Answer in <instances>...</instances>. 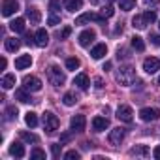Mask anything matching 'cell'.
Masks as SVG:
<instances>
[{
  "mask_svg": "<svg viewBox=\"0 0 160 160\" xmlns=\"http://www.w3.org/2000/svg\"><path fill=\"white\" fill-rule=\"evenodd\" d=\"M10 154L15 156V158H23V156H25V147H23V143H21V141H13V143L10 145Z\"/></svg>",
  "mask_w": 160,
  "mask_h": 160,
  "instance_id": "obj_17",
  "label": "cell"
},
{
  "mask_svg": "<svg viewBox=\"0 0 160 160\" xmlns=\"http://www.w3.org/2000/svg\"><path fill=\"white\" fill-rule=\"evenodd\" d=\"M6 119H8V121H13V119H17V108H15V106H10V108H6Z\"/></svg>",
  "mask_w": 160,
  "mask_h": 160,
  "instance_id": "obj_34",
  "label": "cell"
},
{
  "mask_svg": "<svg viewBox=\"0 0 160 160\" xmlns=\"http://www.w3.org/2000/svg\"><path fill=\"white\" fill-rule=\"evenodd\" d=\"M102 70H106V72H108V70H111V62H109V60H108V62H106V64H104V68H102Z\"/></svg>",
  "mask_w": 160,
  "mask_h": 160,
  "instance_id": "obj_47",
  "label": "cell"
},
{
  "mask_svg": "<svg viewBox=\"0 0 160 160\" xmlns=\"http://www.w3.org/2000/svg\"><path fill=\"white\" fill-rule=\"evenodd\" d=\"M91 4H94V6H96V4H100V0H91Z\"/></svg>",
  "mask_w": 160,
  "mask_h": 160,
  "instance_id": "obj_50",
  "label": "cell"
},
{
  "mask_svg": "<svg viewBox=\"0 0 160 160\" xmlns=\"http://www.w3.org/2000/svg\"><path fill=\"white\" fill-rule=\"evenodd\" d=\"M68 139H70V134H64V136L60 138V141H68Z\"/></svg>",
  "mask_w": 160,
  "mask_h": 160,
  "instance_id": "obj_49",
  "label": "cell"
},
{
  "mask_svg": "<svg viewBox=\"0 0 160 160\" xmlns=\"http://www.w3.org/2000/svg\"><path fill=\"white\" fill-rule=\"evenodd\" d=\"M119 121H122V122H132V119H134V113H132V108L130 106H119L117 108V115H115Z\"/></svg>",
  "mask_w": 160,
  "mask_h": 160,
  "instance_id": "obj_7",
  "label": "cell"
},
{
  "mask_svg": "<svg viewBox=\"0 0 160 160\" xmlns=\"http://www.w3.org/2000/svg\"><path fill=\"white\" fill-rule=\"evenodd\" d=\"M139 119L145 121V122L158 121V119H160V109H156V108H143V109L139 111Z\"/></svg>",
  "mask_w": 160,
  "mask_h": 160,
  "instance_id": "obj_4",
  "label": "cell"
},
{
  "mask_svg": "<svg viewBox=\"0 0 160 160\" xmlns=\"http://www.w3.org/2000/svg\"><path fill=\"white\" fill-rule=\"evenodd\" d=\"M85 124H87L85 115H73L70 119V130L72 132H83L85 130Z\"/></svg>",
  "mask_w": 160,
  "mask_h": 160,
  "instance_id": "obj_6",
  "label": "cell"
},
{
  "mask_svg": "<svg viewBox=\"0 0 160 160\" xmlns=\"http://www.w3.org/2000/svg\"><path fill=\"white\" fill-rule=\"evenodd\" d=\"M23 87L27 91H30V92H38V91H42V81L36 75H27L23 79Z\"/></svg>",
  "mask_w": 160,
  "mask_h": 160,
  "instance_id": "obj_5",
  "label": "cell"
},
{
  "mask_svg": "<svg viewBox=\"0 0 160 160\" xmlns=\"http://www.w3.org/2000/svg\"><path fill=\"white\" fill-rule=\"evenodd\" d=\"M51 152H53V156L57 158V156L60 154V145H51Z\"/></svg>",
  "mask_w": 160,
  "mask_h": 160,
  "instance_id": "obj_42",
  "label": "cell"
},
{
  "mask_svg": "<svg viewBox=\"0 0 160 160\" xmlns=\"http://www.w3.org/2000/svg\"><path fill=\"white\" fill-rule=\"evenodd\" d=\"M143 70L147 72V73H156L158 70H160V60L158 58H154V57H147L145 60H143Z\"/></svg>",
  "mask_w": 160,
  "mask_h": 160,
  "instance_id": "obj_9",
  "label": "cell"
},
{
  "mask_svg": "<svg viewBox=\"0 0 160 160\" xmlns=\"http://www.w3.org/2000/svg\"><path fill=\"white\" fill-rule=\"evenodd\" d=\"M19 10V2L17 0H2V15L10 17Z\"/></svg>",
  "mask_w": 160,
  "mask_h": 160,
  "instance_id": "obj_8",
  "label": "cell"
},
{
  "mask_svg": "<svg viewBox=\"0 0 160 160\" xmlns=\"http://www.w3.org/2000/svg\"><path fill=\"white\" fill-rule=\"evenodd\" d=\"M19 47H21V42H19V40H15V38H6V51L15 53Z\"/></svg>",
  "mask_w": 160,
  "mask_h": 160,
  "instance_id": "obj_25",
  "label": "cell"
},
{
  "mask_svg": "<svg viewBox=\"0 0 160 160\" xmlns=\"http://www.w3.org/2000/svg\"><path fill=\"white\" fill-rule=\"evenodd\" d=\"M130 154H134V156H149L151 151H149L147 145H136V147L130 151Z\"/></svg>",
  "mask_w": 160,
  "mask_h": 160,
  "instance_id": "obj_24",
  "label": "cell"
},
{
  "mask_svg": "<svg viewBox=\"0 0 160 160\" xmlns=\"http://www.w3.org/2000/svg\"><path fill=\"white\" fill-rule=\"evenodd\" d=\"M70 34H72V28H70V27H64V28H62V32H60V40H66Z\"/></svg>",
  "mask_w": 160,
  "mask_h": 160,
  "instance_id": "obj_40",
  "label": "cell"
},
{
  "mask_svg": "<svg viewBox=\"0 0 160 160\" xmlns=\"http://www.w3.org/2000/svg\"><path fill=\"white\" fill-rule=\"evenodd\" d=\"M34 43H36L38 47H45V45L49 43V34H47L43 28H40V30L34 34Z\"/></svg>",
  "mask_w": 160,
  "mask_h": 160,
  "instance_id": "obj_14",
  "label": "cell"
},
{
  "mask_svg": "<svg viewBox=\"0 0 160 160\" xmlns=\"http://www.w3.org/2000/svg\"><path fill=\"white\" fill-rule=\"evenodd\" d=\"M28 92H30V91H27V89L23 87V89H19V91H15V98H17L19 102H23V104H27V102H30V100H32Z\"/></svg>",
  "mask_w": 160,
  "mask_h": 160,
  "instance_id": "obj_26",
  "label": "cell"
},
{
  "mask_svg": "<svg viewBox=\"0 0 160 160\" xmlns=\"http://www.w3.org/2000/svg\"><path fill=\"white\" fill-rule=\"evenodd\" d=\"M25 122H27L30 128H36V126H38V117H36V113L28 111V113L25 115Z\"/></svg>",
  "mask_w": 160,
  "mask_h": 160,
  "instance_id": "obj_28",
  "label": "cell"
},
{
  "mask_svg": "<svg viewBox=\"0 0 160 160\" xmlns=\"http://www.w3.org/2000/svg\"><path fill=\"white\" fill-rule=\"evenodd\" d=\"M10 28H12L13 32H25V19H23V17L13 19V21L10 23Z\"/></svg>",
  "mask_w": 160,
  "mask_h": 160,
  "instance_id": "obj_23",
  "label": "cell"
},
{
  "mask_svg": "<svg viewBox=\"0 0 160 160\" xmlns=\"http://www.w3.org/2000/svg\"><path fill=\"white\" fill-rule=\"evenodd\" d=\"M106 53H108V45H106V43H98V45H94V47H92V51H91V55H92V58H94V60H98V58L106 57Z\"/></svg>",
  "mask_w": 160,
  "mask_h": 160,
  "instance_id": "obj_18",
  "label": "cell"
},
{
  "mask_svg": "<svg viewBox=\"0 0 160 160\" xmlns=\"http://www.w3.org/2000/svg\"><path fill=\"white\" fill-rule=\"evenodd\" d=\"M73 85L77 87V89H81V91H87L89 89V75L87 73H77L75 77H73Z\"/></svg>",
  "mask_w": 160,
  "mask_h": 160,
  "instance_id": "obj_13",
  "label": "cell"
},
{
  "mask_svg": "<svg viewBox=\"0 0 160 160\" xmlns=\"http://www.w3.org/2000/svg\"><path fill=\"white\" fill-rule=\"evenodd\" d=\"M32 64V57L30 55H21L19 58H15V68L17 70H25Z\"/></svg>",
  "mask_w": 160,
  "mask_h": 160,
  "instance_id": "obj_19",
  "label": "cell"
},
{
  "mask_svg": "<svg viewBox=\"0 0 160 160\" xmlns=\"http://www.w3.org/2000/svg\"><path fill=\"white\" fill-rule=\"evenodd\" d=\"M49 10L55 13V12H58L60 10V0H49Z\"/></svg>",
  "mask_w": 160,
  "mask_h": 160,
  "instance_id": "obj_36",
  "label": "cell"
},
{
  "mask_svg": "<svg viewBox=\"0 0 160 160\" xmlns=\"http://www.w3.org/2000/svg\"><path fill=\"white\" fill-rule=\"evenodd\" d=\"M27 17H28V21H30L32 25H38V23L42 21V13H40V10L34 8V6H28V10H27Z\"/></svg>",
  "mask_w": 160,
  "mask_h": 160,
  "instance_id": "obj_16",
  "label": "cell"
},
{
  "mask_svg": "<svg viewBox=\"0 0 160 160\" xmlns=\"http://www.w3.org/2000/svg\"><path fill=\"white\" fill-rule=\"evenodd\" d=\"M27 43H28V45L34 43V38H32V36H27Z\"/></svg>",
  "mask_w": 160,
  "mask_h": 160,
  "instance_id": "obj_48",
  "label": "cell"
},
{
  "mask_svg": "<svg viewBox=\"0 0 160 160\" xmlns=\"http://www.w3.org/2000/svg\"><path fill=\"white\" fill-rule=\"evenodd\" d=\"M132 47H134L136 51H143V49H145V43H143V40H141L139 36H134V38H132Z\"/></svg>",
  "mask_w": 160,
  "mask_h": 160,
  "instance_id": "obj_32",
  "label": "cell"
},
{
  "mask_svg": "<svg viewBox=\"0 0 160 160\" xmlns=\"http://www.w3.org/2000/svg\"><path fill=\"white\" fill-rule=\"evenodd\" d=\"M30 158H32V160H40V158H45V151H42L40 147H36V149H32V151H30Z\"/></svg>",
  "mask_w": 160,
  "mask_h": 160,
  "instance_id": "obj_33",
  "label": "cell"
},
{
  "mask_svg": "<svg viewBox=\"0 0 160 160\" xmlns=\"http://www.w3.org/2000/svg\"><path fill=\"white\" fill-rule=\"evenodd\" d=\"M94 83H96V89H102V87H104V81H102L100 77H96V81H94Z\"/></svg>",
  "mask_w": 160,
  "mask_h": 160,
  "instance_id": "obj_45",
  "label": "cell"
},
{
  "mask_svg": "<svg viewBox=\"0 0 160 160\" xmlns=\"http://www.w3.org/2000/svg\"><path fill=\"white\" fill-rule=\"evenodd\" d=\"M145 2V6H151V8H156L158 4H160V0H143Z\"/></svg>",
  "mask_w": 160,
  "mask_h": 160,
  "instance_id": "obj_41",
  "label": "cell"
},
{
  "mask_svg": "<svg viewBox=\"0 0 160 160\" xmlns=\"http://www.w3.org/2000/svg\"><path fill=\"white\" fill-rule=\"evenodd\" d=\"M64 158H66V160H77V158H79V152H77V151H68V152L64 154Z\"/></svg>",
  "mask_w": 160,
  "mask_h": 160,
  "instance_id": "obj_37",
  "label": "cell"
},
{
  "mask_svg": "<svg viewBox=\"0 0 160 160\" xmlns=\"http://www.w3.org/2000/svg\"><path fill=\"white\" fill-rule=\"evenodd\" d=\"M143 15L147 17V21H149V23H154V21H156V13H154V12H145Z\"/></svg>",
  "mask_w": 160,
  "mask_h": 160,
  "instance_id": "obj_39",
  "label": "cell"
},
{
  "mask_svg": "<svg viewBox=\"0 0 160 160\" xmlns=\"http://www.w3.org/2000/svg\"><path fill=\"white\" fill-rule=\"evenodd\" d=\"M79 58H75V57H70V58H66V68L68 70H77L79 68Z\"/></svg>",
  "mask_w": 160,
  "mask_h": 160,
  "instance_id": "obj_31",
  "label": "cell"
},
{
  "mask_svg": "<svg viewBox=\"0 0 160 160\" xmlns=\"http://www.w3.org/2000/svg\"><path fill=\"white\" fill-rule=\"evenodd\" d=\"M0 85H2L4 91L13 89V87H15V75H13V73H6V75L2 77V83H0Z\"/></svg>",
  "mask_w": 160,
  "mask_h": 160,
  "instance_id": "obj_20",
  "label": "cell"
},
{
  "mask_svg": "<svg viewBox=\"0 0 160 160\" xmlns=\"http://www.w3.org/2000/svg\"><path fill=\"white\" fill-rule=\"evenodd\" d=\"M152 156H154L156 160H160V145H156V147L152 149Z\"/></svg>",
  "mask_w": 160,
  "mask_h": 160,
  "instance_id": "obj_44",
  "label": "cell"
},
{
  "mask_svg": "<svg viewBox=\"0 0 160 160\" xmlns=\"http://www.w3.org/2000/svg\"><path fill=\"white\" fill-rule=\"evenodd\" d=\"M83 6V0H64V8L68 12H77V10H81Z\"/></svg>",
  "mask_w": 160,
  "mask_h": 160,
  "instance_id": "obj_22",
  "label": "cell"
},
{
  "mask_svg": "<svg viewBox=\"0 0 160 160\" xmlns=\"http://www.w3.org/2000/svg\"><path fill=\"white\" fill-rule=\"evenodd\" d=\"M47 79H49V83H51L53 87H62V85L66 83L64 72H60V68L55 66V64H51V66L47 68Z\"/></svg>",
  "mask_w": 160,
  "mask_h": 160,
  "instance_id": "obj_2",
  "label": "cell"
},
{
  "mask_svg": "<svg viewBox=\"0 0 160 160\" xmlns=\"http://www.w3.org/2000/svg\"><path fill=\"white\" fill-rule=\"evenodd\" d=\"M132 25H134V28L143 30V28H147V25H151V23L147 21V17H145V15H136V17L132 19Z\"/></svg>",
  "mask_w": 160,
  "mask_h": 160,
  "instance_id": "obj_21",
  "label": "cell"
},
{
  "mask_svg": "<svg viewBox=\"0 0 160 160\" xmlns=\"http://www.w3.org/2000/svg\"><path fill=\"white\" fill-rule=\"evenodd\" d=\"M109 2H113V0H109Z\"/></svg>",
  "mask_w": 160,
  "mask_h": 160,
  "instance_id": "obj_53",
  "label": "cell"
},
{
  "mask_svg": "<svg viewBox=\"0 0 160 160\" xmlns=\"http://www.w3.org/2000/svg\"><path fill=\"white\" fill-rule=\"evenodd\" d=\"M119 6H121L122 12H130L136 6V0H119Z\"/></svg>",
  "mask_w": 160,
  "mask_h": 160,
  "instance_id": "obj_29",
  "label": "cell"
},
{
  "mask_svg": "<svg viewBox=\"0 0 160 160\" xmlns=\"http://www.w3.org/2000/svg\"><path fill=\"white\" fill-rule=\"evenodd\" d=\"M122 139H124V128L117 126V128H113V130L109 132V143H111L113 147L121 145V141H122Z\"/></svg>",
  "mask_w": 160,
  "mask_h": 160,
  "instance_id": "obj_10",
  "label": "cell"
},
{
  "mask_svg": "<svg viewBox=\"0 0 160 160\" xmlns=\"http://www.w3.org/2000/svg\"><path fill=\"white\" fill-rule=\"evenodd\" d=\"M151 43L156 45V47H160V36H158V34H156V36H151Z\"/></svg>",
  "mask_w": 160,
  "mask_h": 160,
  "instance_id": "obj_43",
  "label": "cell"
},
{
  "mask_svg": "<svg viewBox=\"0 0 160 160\" xmlns=\"http://www.w3.org/2000/svg\"><path fill=\"white\" fill-rule=\"evenodd\" d=\"M62 100H64V104H66V106H75V104H77V100H79V98H77V96H75V94H73V92H66V94H64V98H62Z\"/></svg>",
  "mask_w": 160,
  "mask_h": 160,
  "instance_id": "obj_30",
  "label": "cell"
},
{
  "mask_svg": "<svg viewBox=\"0 0 160 160\" xmlns=\"http://www.w3.org/2000/svg\"><path fill=\"white\" fill-rule=\"evenodd\" d=\"M113 13H115V10H113L111 6H104V8H102V12H100V15H102L104 19H108V17H111Z\"/></svg>",
  "mask_w": 160,
  "mask_h": 160,
  "instance_id": "obj_35",
  "label": "cell"
},
{
  "mask_svg": "<svg viewBox=\"0 0 160 160\" xmlns=\"http://www.w3.org/2000/svg\"><path fill=\"white\" fill-rule=\"evenodd\" d=\"M109 126V121L106 119V117H94L92 119V128H94V132H104L106 128Z\"/></svg>",
  "mask_w": 160,
  "mask_h": 160,
  "instance_id": "obj_15",
  "label": "cell"
},
{
  "mask_svg": "<svg viewBox=\"0 0 160 160\" xmlns=\"http://www.w3.org/2000/svg\"><path fill=\"white\" fill-rule=\"evenodd\" d=\"M47 23H49L51 27H57V25H60V17H57V15H49Z\"/></svg>",
  "mask_w": 160,
  "mask_h": 160,
  "instance_id": "obj_38",
  "label": "cell"
},
{
  "mask_svg": "<svg viewBox=\"0 0 160 160\" xmlns=\"http://www.w3.org/2000/svg\"><path fill=\"white\" fill-rule=\"evenodd\" d=\"M58 117L57 115H53L51 111H47V113H43V128H45V132L47 134H53L57 128H58Z\"/></svg>",
  "mask_w": 160,
  "mask_h": 160,
  "instance_id": "obj_3",
  "label": "cell"
},
{
  "mask_svg": "<svg viewBox=\"0 0 160 160\" xmlns=\"http://www.w3.org/2000/svg\"><path fill=\"white\" fill-rule=\"evenodd\" d=\"M94 38H96L94 30H83L81 34H79V45H81V47H89L94 42Z\"/></svg>",
  "mask_w": 160,
  "mask_h": 160,
  "instance_id": "obj_12",
  "label": "cell"
},
{
  "mask_svg": "<svg viewBox=\"0 0 160 160\" xmlns=\"http://www.w3.org/2000/svg\"><path fill=\"white\" fill-rule=\"evenodd\" d=\"M6 64H8V60L2 57V58H0V68H2V70H6Z\"/></svg>",
  "mask_w": 160,
  "mask_h": 160,
  "instance_id": "obj_46",
  "label": "cell"
},
{
  "mask_svg": "<svg viewBox=\"0 0 160 160\" xmlns=\"http://www.w3.org/2000/svg\"><path fill=\"white\" fill-rule=\"evenodd\" d=\"M91 21H100V23H104V17H102V15H94V13L87 12V13L79 15V17L75 19V25H87V23H91Z\"/></svg>",
  "mask_w": 160,
  "mask_h": 160,
  "instance_id": "obj_11",
  "label": "cell"
},
{
  "mask_svg": "<svg viewBox=\"0 0 160 160\" xmlns=\"http://www.w3.org/2000/svg\"><path fill=\"white\" fill-rule=\"evenodd\" d=\"M158 28H160V23H158Z\"/></svg>",
  "mask_w": 160,
  "mask_h": 160,
  "instance_id": "obj_52",
  "label": "cell"
},
{
  "mask_svg": "<svg viewBox=\"0 0 160 160\" xmlns=\"http://www.w3.org/2000/svg\"><path fill=\"white\" fill-rule=\"evenodd\" d=\"M19 136H21V139H23V141H27V143H40V138H38L36 134H32V132L23 130Z\"/></svg>",
  "mask_w": 160,
  "mask_h": 160,
  "instance_id": "obj_27",
  "label": "cell"
},
{
  "mask_svg": "<svg viewBox=\"0 0 160 160\" xmlns=\"http://www.w3.org/2000/svg\"><path fill=\"white\" fill-rule=\"evenodd\" d=\"M158 85H160V75H158Z\"/></svg>",
  "mask_w": 160,
  "mask_h": 160,
  "instance_id": "obj_51",
  "label": "cell"
},
{
  "mask_svg": "<svg viewBox=\"0 0 160 160\" xmlns=\"http://www.w3.org/2000/svg\"><path fill=\"white\" fill-rule=\"evenodd\" d=\"M117 83L119 85H122V87H130L134 81H136V70H134V66H130V64H124V66H121L119 70H117Z\"/></svg>",
  "mask_w": 160,
  "mask_h": 160,
  "instance_id": "obj_1",
  "label": "cell"
}]
</instances>
